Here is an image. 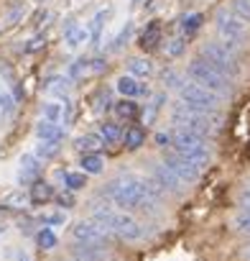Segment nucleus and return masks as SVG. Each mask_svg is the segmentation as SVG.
<instances>
[{
	"label": "nucleus",
	"mask_w": 250,
	"mask_h": 261,
	"mask_svg": "<svg viewBox=\"0 0 250 261\" xmlns=\"http://www.w3.org/2000/svg\"><path fill=\"white\" fill-rule=\"evenodd\" d=\"M146 187H148V179L146 177L120 174L112 182H107V187L102 190V195H107L122 210H138L141 202L146 200Z\"/></svg>",
	"instance_id": "f257e3e1"
},
{
	"label": "nucleus",
	"mask_w": 250,
	"mask_h": 261,
	"mask_svg": "<svg viewBox=\"0 0 250 261\" xmlns=\"http://www.w3.org/2000/svg\"><path fill=\"white\" fill-rule=\"evenodd\" d=\"M89 220L97 223L100 228H105L107 233H115V236H120L125 241L143 238V225L133 215H128V213H115L110 207H95L92 215H89Z\"/></svg>",
	"instance_id": "f03ea898"
},
{
	"label": "nucleus",
	"mask_w": 250,
	"mask_h": 261,
	"mask_svg": "<svg viewBox=\"0 0 250 261\" xmlns=\"http://www.w3.org/2000/svg\"><path fill=\"white\" fill-rule=\"evenodd\" d=\"M171 123L174 125H181V130H192V134H199V136H209L220 128V115L214 113H204V110H194L189 108L186 102H176L171 105Z\"/></svg>",
	"instance_id": "7ed1b4c3"
},
{
	"label": "nucleus",
	"mask_w": 250,
	"mask_h": 261,
	"mask_svg": "<svg viewBox=\"0 0 250 261\" xmlns=\"http://www.w3.org/2000/svg\"><path fill=\"white\" fill-rule=\"evenodd\" d=\"M186 74H189V80H192L194 85H199V87L214 92L217 97H222V95L230 92V77H225L222 72H217V69H214L212 64H207L204 59H194V62L186 67Z\"/></svg>",
	"instance_id": "20e7f679"
},
{
	"label": "nucleus",
	"mask_w": 250,
	"mask_h": 261,
	"mask_svg": "<svg viewBox=\"0 0 250 261\" xmlns=\"http://www.w3.org/2000/svg\"><path fill=\"white\" fill-rule=\"evenodd\" d=\"M174 151L184 159H189L194 167H204L209 162V149H207V141L204 136L199 134H192V130H181L179 128V134L174 136Z\"/></svg>",
	"instance_id": "39448f33"
},
{
	"label": "nucleus",
	"mask_w": 250,
	"mask_h": 261,
	"mask_svg": "<svg viewBox=\"0 0 250 261\" xmlns=\"http://www.w3.org/2000/svg\"><path fill=\"white\" fill-rule=\"evenodd\" d=\"M202 59H204L207 64H212L217 72H222L225 77L237 72L235 49H230V46H225V44H207V46L202 49Z\"/></svg>",
	"instance_id": "423d86ee"
},
{
	"label": "nucleus",
	"mask_w": 250,
	"mask_h": 261,
	"mask_svg": "<svg viewBox=\"0 0 250 261\" xmlns=\"http://www.w3.org/2000/svg\"><path fill=\"white\" fill-rule=\"evenodd\" d=\"M179 97H181V102H186L189 108L204 110V113H214V108L220 105V97H217L214 92H209V90H204V87H199V85H194V82H184V87L179 90Z\"/></svg>",
	"instance_id": "0eeeda50"
},
{
	"label": "nucleus",
	"mask_w": 250,
	"mask_h": 261,
	"mask_svg": "<svg viewBox=\"0 0 250 261\" xmlns=\"http://www.w3.org/2000/svg\"><path fill=\"white\" fill-rule=\"evenodd\" d=\"M214 23H217V31H220V36H222V44H225V46L235 49V46L245 39V23H242L240 18H235V16H232V11H225V8H222V11L217 13Z\"/></svg>",
	"instance_id": "6e6552de"
},
{
	"label": "nucleus",
	"mask_w": 250,
	"mask_h": 261,
	"mask_svg": "<svg viewBox=\"0 0 250 261\" xmlns=\"http://www.w3.org/2000/svg\"><path fill=\"white\" fill-rule=\"evenodd\" d=\"M72 236L77 243H82L84 248H102L110 238V233L105 228H100L97 223L92 220H79L74 228H72Z\"/></svg>",
	"instance_id": "1a4fd4ad"
},
{
	"label": "nucleus",
	"mask_w": 250,
	"mask_h": 261,
	"mask_svg": "<svg viewBox=\"0 0 250 261\" xmlns=\"http://www.w3.org/2000/svg\"><path fill=\"white\" fill-rule=\"evenodd\" d=\"M164 164L184 182V185H192V182H197L199 179V167H194L189 159H184V156H179L176 151H171V154H166L164 156Z\"/></svg>",
	"instance_id": "9d476101"
},
{
	"label": "nucleus",
	"mask_w": 250,
	"mask_h": 261,
	"mask_svg": "<svg viewBox=\"0 0 250 261\" xmlns=\"http://www.w3.org/2000/svg\"><path fill=\"white\" fill-rule=\"evenodd\" d=\"M151 179L164 190V192H181L184 190V182L166 167V164H153V169H151Z\"/></svg>",
	"instance_id": "9b49d317"
},
{
	"label": "nucleus",
	"mask_w": 250,
	"mask_h": 261,
	"mask_svg": "<svg viewBox=\"0 0 250 261\" xmlns=\"http://www.w3.org/2000/svg\"><path fill=\"white\" fill-rule=\"evenodd\" d=\"M39 174H41V159L36 154H31V151L28 154H21V159H18V182L28 185Z\"/></svg>",
	"instance_id": "f8f14e48"
},
{
	"label": "nucleus",
	"mask_w": 250,
	"mask_h": 261,
	"mask_svg": "<svg viewBox=\"0 0 250 261\" xmlns=\"http://www.w3.org/2000/svg\"><path fill=\"white\" fill-rule=\"evenodd\" d=\"M64 125L59 123H51V120H39L36 123V136L39 141H51V144H61L64 141Z\"/></svg>",
	"instance_id": "ddd939ff"
},
{
	"label": "nucleus",
	"mask_w": 250,
	"mask_h": 261,
	"mask_svg": "<svg viewBox=\"0 0 250 261\" xmlns=\"http://www.w3.org/2000/svg\"><path fill=\"white\" fill-rule=\"evenodd\" d=\"M69 113H72V105L67 102H56V100H49L44 102V120H51V123H67L69 120Z\"/></svg>",
	"instance_id": "4468645a"
},
{
	"label": "nucleus",
	"mask_w": 250,
	"mask_h": 261,
	"mask_svg": "<svg viewBox=\"0 0 250 261\" xmlns=\"http://www.w3.org/2000/svg\"><path fill=\"white\" fill-rule=\"evenodd\" d=\"M117 90H120V95L122 97H138V95H148V87L146 85H141L133 74H128V77H117Z\"/></svg>",
	"instance_id": "2eb2a0df"
},
{
	"label": "nucleus",
	"mask_w": 250,
	"mask_h": 261,
	"mask_svg": "<svg viewBox=\"0 0 250 261\" xmlns=\"http://www.w3.org/2000/svg\"><path fill=\"white\" fill-rule=\"evenodd\" d=\"M87 41H89V31H87L84 26L72 23V26L64 29V44H67L69 49H79V46H84Z\"/></svg>",
	"instance_id": "dca6fc26"
},
{
	"label": "nucleus",
	"mask_w": 250,
	"mask_h": 261,
	"mask_svg": "<svg viewBox=\"0 0 250 261\" xmlns=\"http://www.w3.org/2000/svg\"><path fill=\"white\" fill-rule=\"evenodd\" d=\"M122 141H125V149H131V151H138L146 141V130L138 128V125H131L128 130L122 134Z\"/></svg>",
	"instance_id": "f3484780"
},
{
	"label": "nucleus",
	"mask_w": 250,
	"mask_h": 261,
	"mask_svg": "<svg viewBox=\"0 0 250 261\" xmlns=\"http://www.w3.org/2000/svg\"><path fill=\"white\" fill-rule=\"evenodd\" d=\"M110 16H112V8H102V11H97V13H95V18L89 21V29H87L92 41H97V39H100V31H102V26L110 21Z\"/></svg>",
	"instance_id": "a211bd4d"
},
{
	"label": "nucleus",
	"mask_w": 250,
	"mask_h": 261,
	"mask_svg": "<svg viewBox=\"0 0 250 261\" xmlns=\"http://www.w3.org/2000/svg\"><path fill=\"white\" fill-rule=\"evenodd\" d=\"M100 146H105V141H102L100 136H95V134H87V136L74 139V149L82 151V154H92V151H97Z\"/></svg>",
	"instance_id": "6ab92c4d"
},
{
	"label": "nucleus",
	"mask_w": 250,
	"mask_h": 261,
	"mask_svg": "<svg viewBox=\"0 0 250 261\" xmlns=\"http://www.w3.org/2000/svg\"><path fill=\"white\" fill-rule=\"evenodd\" d=\"M69 261H112L105 248H79L77 253H72Z\"/></svg>",
	"instance_id": "aec40b11"
},
{
	"label": "nucleus",
	"mask_w": 250,
	"mask_h": 261,
	"mask_svg": "<svg viewBox=\"0 0 250 261\" xmlns=\"http://www.w3.org/2000/svg\"><path fill=\"white\" fill-rule=\"evenodd\" d=\"M100 139H102L105 144H117V141L122 139V128H120L117 123H112V120H105V123L100 125Z\"/></svg>",
	"instance_id": "412c9836"
},
{
	"label": "nucleus",
	"mask_w": 250,
	"mask_h": 261,
	"mask_svg": "<svg viewBox=\"0 0 250 261\" xmlns=\"http://www.w3.org/2000/svg\"><path fill=\"white\" fill-rule=\"evenodd\" d=\"M59 177L64 179V187L72 190V192H77V190H82L87 185V174L84 172L82 174H77V172H59Z\"/></svg>",
	"instance_id": "4be33fe9"
},
{
	"label": "nucleus",
	"mask_w": 250,
	"mask_h": 261,
	"mask_svg": "<svg viewBox=\"0 0 250 261\" xmlns=\"http://www.w3.org/2000/svg\"><path fill=\"white\" fill-rule=\"evenodd\" d=\"M128 72H131L133 77H148V74L153 72V64H151L148 59L136 57V59H131V62H128Z\"/></svg>",
	"instance_id": "5701e85b"
},
{
	"label": "nucleus",
	"mask_w": 250,
	"mask_h": 261,
	"mask_svg": "<svg viewBox=\"0 0 250 261\" xmlns=\"http://www.w3.org/2000/svg\"><path fill=\"white\" fill-rule=\"evenodd\" d=\"M79 167L84 169V174H100L102 167H105V162H102V156H97V154H84L82 162H79Z\"/></svg>",
	"instance_id": "b1692460"
},
{
	"label": "nucleus",
	"mask_w": 250,
	"mask_h": 261,
	"mask_svg": "<svg viewBox=\"0 0 250 261\" xmlns=\"http://www.w3.org/2000/svg\"><path fill=\"white\" fill-rule=\"evenodd\" d=\"M159 41H161V29H159V23H151L143 31V36H141V46L143 49H153V46H159Z\"/></svg>",
	"instance_id": "393cba45"
},
{
	"label": "nucleus",
	"mask_w": 250,
	"mask_h": 261,
	"mask_svg": "<svg viewBox=\"0 0 250 261\" xmlns=\"http://www.w3.org/2000/svg\"><path fill=\"white\" fill-rule=\"evenodd\" d=\"M51 197H54V187L51 185H46V182H36L34 185V192H31V200L34 202H46Z\"/></svg>",
	"instance_id": "a878e982"
},
{
	"label": "nucleus",
	"mask_w": 250,
	"mask_h": 261,
	"mask_svg": "<svg viewBox=\"0 0 250 261\" xmlns=\"http://www.w3.org/2000/svg\"><path fill=\"white\" fill-rule=\"evenodd\" d=\"M164 102H166V95H164V92H159V95H156V97L151 100L148 110L143 113V120H146V125L156 120V115H159V110H161V105H164Z\"/></svg>",
	"instance_id": "bb28decb"
},
{
	"label": "nucleus",
	"mask_w": 250,
	"mask_h": 261,
	"mask_svg": "<svg viewBox=\"0 0 250 261\" xmlns=\"http://www.w3.org/2000/svg\"><path fill=\"white\" fill-rule=\"evenodd\" d=\"M115 113L120 115V118H136L138 115V105L133 102V100H120V102H115Z\"/></svg>",
	"instance_id": "cd10ccee"
},
{
	"label": "nucleus",
	"mask_w": 250,
	"mask_h": 261,
	"mask_svg": "<svg viewBox=\"0 0 250 261\" xmlns=\"http://www.w3.org/2000/svg\"><path fill=\"white\" fill-rule=\"evenodd\" d=\"M232 16L242 23H250V0H232Z\"/></svg>",
	"instance_id": "c85d7f7f"
},
{
	"label": "nucleus",
	"mask_w": 250,
	"mask_h": 261,
	"mask_svg": "<svg viewBox=\"0 0 250 261\" xmlns=\"http://www.w3.org/2000/svg\"><path fill=\"white\" fill-rule=\"evenodd\" d=\"M59 144H51V141H39V146H36V156L39 159H54L56 154H59Z\"/></svg>",
	"instance_id": "c756f323"
},
{
	"label": "nucleus",
	"mask_w": 250,
	"mask_h": 261,
	"mask_svg": "<svg viewBox=\"0 0 250 261\" xmlns=\"http://www.w3.org/2000/svg\"><path fill=\"white\" fill-rule=\"evenodd\" d=\"M36 241H39V246H41L44 251L56 248V233H54L51 228H41V233L36 236Z\"/></svg>",
	"instance_id": "7c9ffc66"
},
{
	"label": "nucleus",
	"mask_w": 250,
	"mask_h": 261,
	"mask_svg": "<svg viewBox=\"0 0 250 261\" xmlns=\"http://www.w3.org/2000/svg\"><path fill=\"white\" fill-rule=\"evenodd\" d=\"M202 16L199 13H192V16H186V18H181V31L189 36V34H194V31H199V26H202Z\"/></svg>",
	"instance_id": "2f4dec72"
},
{
	"label": "nucleus",
	"mask_w": 250,
	"mask_h": 261,
	"mask_svg": "<svg viewBox=\"0 0 250 261\" xmlns=\"http://www.w3.org/2000/svg\"><path fill=\"white\" fill-rule=\"evenodd\" d=\"M67 90H69V85H67L64 77H51L49 80V92L51 95H59L61 100H67Z\"/></svg>",
	"instance_id": "473e14b6"
},
{
	"label": "nucleus",
	"mask_w": 250,
	"mask_h": 261,
	"mask_svg": "<svg viewBox=\"0 0 250 261\" xmlns=\"http://www.w3.org/2000/svg\"><path fill=\"white\" fill-rule=\"evenodd\" d=\"M235 228L245 236H250V207H242L237 215H235Z\"/></svg>",
	"instance_id": "72a5a7b5"
},
{
	"label": "nucleus",
	"mask_w": 250,
	"mask_h": 261,
	"mask_svg": "<svg viewBox=\"0 0 250 261\" xmlns=\"http://www.w3.org/2000/svg\"><path fill=\"white\" fill-rule=\"evenodd\" d=\"M164 85L181 90V87H184V77H181L179 72H174V69H166V72H164Z\"/></svg>",
	"instance_id": "f704fd0d"
},
{
	"label": "nucleus",
	"mask_w": 250,
	"mask_h": 261,
	"mask_svg": "<svg viewBox=\"0 0 250 261\" xmlns=\"http://www.w3.org/2000/svg\"><path fill=\"white\" fill-rule=\"evenodd\" d=\"M13 110H16L13 97H11L8 92H3V95H0V113H3V115L8 118V115H13Z\"/></svg>",
	"instance_id": "c9c22d12"
},
{
	"label": "nucleus",
	"mask_w": 250,
	"mask_h": 261,
	"mask_svg": "<svg viewBox=\"0 0 250 261\" xmlns=\"http://www.w3.org/2000/svg\"><path fill=\"white\" fill-rule=\"evenodd\" d=\"M67 220V215H61V213H54V215H41V223L44 225H61Z\"/></svg>",
	"instance_id": "e433bc0d"
},
{
	"label": "nucleus",
	"mask_w": 250,
	"mask_h": 261,
	"mask_svg": "<svg viewBox=\"0 0 250 261\" xmlns=\"http://www.w3.org/2000/svg\"><path fill=\"white\" fill-rule=\"evenodd\" d=\"M166 51H169L171 57H179V54L184 51V41H181V39H171L169 46H166Z\"/></svg>",
	"instance_id": "4c0bfd02"
},
{
	"label": "nucleus",
	"mask_w": 250,
	"mask_h": 261,
	"mask_svg": "<svg viewBox=\"0 0 250 261\" xmlns=\"http://www.w3.org/2000/svg\"><path fill=\"white\" fill-rule=\"evenodd\" d=\"M128 39H131V23H128V26H125V29H122V31L117 34V39H115V44H112V49H120V46H122L125 41H128Z\"/></svg>",
	"instance_id": "58836bf2"
},
{
	"label": "nucleus",
	"mask_w": 250,
	"mask_h": 261,
	"mask_svg": "<svg viewBox=\"0 0 250 261\" xmlns=\"http://www.w3.org/2000/svg\"><path fill=\"white\" fill-rule=\"evenodd\" d=\"M26 202H28V197H26L23 192H16V195H11V197L6 200V205H21V207H23Z\"/></svg>",
	"instance_id": "ea45409f"
},
{
	"label": "nucleus",
	"mask_w": 250,
	"mask_h": 261,
	"mask_svg": "<svg viewBox=\"0 0 250 261\" xmlns=\"http://www.w3.org/2000/svg\"><path fill=\"white\" fill-rule=\"evenodd\" d=\"M82 72H87V62H84V59L74 62V64H72V69H69V74H72V77H79Z\"/></svg>",
	"instance_id": "a19ab883"
},
{
	"label": "nucleus",
	"mask_w": 250,
	"mask_h": 261,
	"mask_svg": "<svg viewBox=\"0 0 250 261\" xmlns=\"http://www.w3.org/2000/svg\"><path fill=\"white\" fill-rule=\"evenodd\" d=\"M110 105H112V102H110V95H107V92H100V95H97V105H95V108H97V110H102V108H110Z\"/></svg>",
	"instance_id": "79ce46f5"
},
{
	"label": "nucleus",
	"mask_w": 250,
	"mask_h": 261,
	"mask_svg": "<svg viewBox=\"0 0 250 261\" xmlns=\"http://www.w3.org/2000/svg\"><path fill=\"white\" fill-rule=\"evenodd\" d=\"M156 144H159V146H169V144H171V136L161 130V134H156Z\"/></svg>",
	"instance_id": "37998d69"
},
{
	"label": "nucleus",
	"mask_w": 250,
	"mask_h": 261,
	"mask_svg": "<svg viewBox=\"0 0 250 261\" xmlns=\"http://www.w3.org/2000/svg\"><path fill=\"white\" fill-rule=\"evenodd\" d=\"M92 69H95V72H102V69H105V62H102V59H95V62H92Z\"/></svg>",
	"instance_id": "c03bdc74"
},
{
	"label": "nucleus",
	"mask_w": 250,
	"mask_h": 261,
	"mask_svg": "<svg viewBox=\"0 0 250 261\" xmlns=\"http://www.w3.org/2000/svg\"><path fill=\"white\" fill-rule=\"evenodd\" d=\"M39 46H41V39H34L31 46H26V51H34V49H39Z\"/></svg>",
	"instance_id": "a18cd8bd"
},
{
	"label": "nucleus",
	"mask_w": 250,
	"mask_h": 261,
	"mask_svg": "<svg viewBox=\"0 0 250 261\" xmlns=\"http://www.w3.org/2000/svg\"><path fill=\"white\" fill-rule=\"evenodd\" d=\"M59 202H61V205H72V195H61Z\"/></svg>",
	"instance_id": "49530a36"
},
{
	"label": "nucleus",
	"mask_w": 250,
	"mask_h": 261,
	"mask_svg": "<svg viewBox=\"0 0 250 261\" xmlns=\"http://www.w3.org/2000/svg\"><path fill=\"white\" fill-rule=\"evenodd\" d=\"M18 261H31V256H28L26 251H21V253H18Z\"/></svg>",
	"instance_id": "de8ad7c7"
},
{
	"label": "nucleus",
	"mask_w": 250,
	"mask_h": 261,
	"mask_svg": "<svg viewBox=\"0 0 250 261\" xmlns=\"http://www.w3.org/2000/svg\"><path fill=\"white\" fill-rule=\"evenodd\" d=\"M242 202H245V207H250V190L242 195Z\"/></svg>",
	"instance_id": "09e8293b"
},
{
	"label": "nucleus",
	"mask_w": 250,
	"mask_h": 261,
	"mask_svg": "<svg viewBox=\"0 0 250 261\" xmlns=\"http://www.w3.org/2000/svg\"><path fill=\"white\" fill-rule=\"evenodd\" d=\"M6 233H8V225H6V223H0V236H6Z\"/></svg>",
	"instance_id": "8fccbe9b"
},
{
	"label": "nucleus",
	"mask_w": 250,
	"mask_h": 261,
	"mask_svg": "<svg viewBox=\"0 0 250 261\" xmlns=\"http://www.w3.org/2000/svg\"><path fill=\"white\" fill-rule=\"evenodd\" d=\"M245 258H247V261H250V246H247V248H245Z\"/></svg>",
	"instance_id": "3c124183"
},
{
	"label": "nucleus",
	"mask_w": 250,
	"mask_h": 261,
	"mask_svg": "<svg viewBox=\"0 0 250 261\" xmlns=\"http://www.w3.org/2000/svg\"><path fill=\"white\" fill-rule=\"evenodd\" d=\"M0 95H3V90H0Z\"/></svg>",
	"instance_id": "603ef678"
}]
</instances>
